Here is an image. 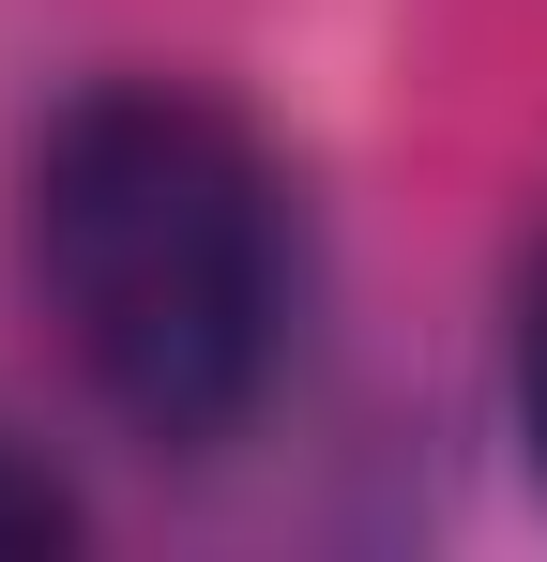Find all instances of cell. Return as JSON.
Instances as JSON below:
<instances>
[{"mask_svg":"<svg viewBox=\"0 0 547 562\" xmlns=\"http://www.w3.org/2000/svg\"><path fill=\"white\" fill-rule=\"evenodd\" d=\"M502 395H517V457L547 471V228L517 259V304H502Z\"/></svg>","mask_w":547,"mask_h":562,"instance_id":"7a4b0ae2","label":"cell"},{"mask_svg":"<svg viewBox=\"0 0 547 562\" xmlns=\"http://www.w3.org/2000/svg\"><path fill=\"white\" fill-rule=\"evenodd\" d=\"M15 244L77 395L153 457H213L289 366V183L182 77H107L31 137Z\"/></svg>","mask_w":547,"mask_h":562,"instance_id":"6da1fadb","label":"cell"},{"mask_svg":"<svg viewBox=\"0 0 547 562\" xmlns=\"http://www.w3.org/2000/svg\"><path fill=\"white\" fill-rule=\"evenodd\" d=\"M15 548H77V502H62L46 471L0 441V562H15Z\"/></svg>","mask_w":547,"mask_h":562,"instance_id":"3957f363","label":"cell"}]
</instances>
